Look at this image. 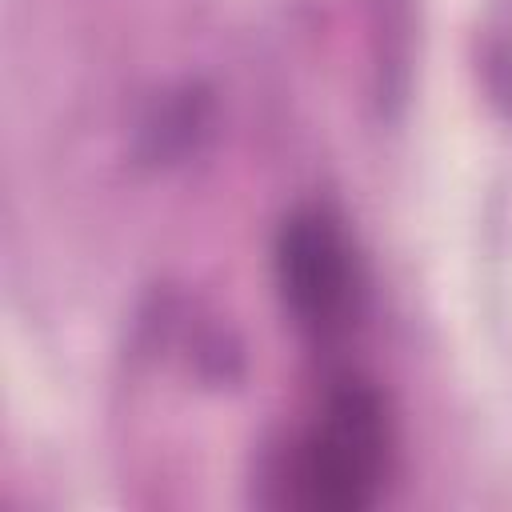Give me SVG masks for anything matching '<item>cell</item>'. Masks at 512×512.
<instances>
[{
	"mask_svg": "<svg viewBox=\"0 0 512 512\" xmlns=\"http://www.w3.org/2000/svg\"><path fill=\"white\" fill-rule=\"evenodd\" d=\"M388 448L392 432L380 396L364 380H344L292 456L296 500L320 512L368 508L384 484Z\"/></svg>",
	"mask_w": 512,
	"mask_h": 512,
	"instance_id": "cell-1",
	"label": "cell"
},
{
	"mask_svg": "<svg viewBox=\"0 0 512 512\" xmlns=\"http://www.w3.org/2000/svg\"><path fill=\"white\" fill-rule=\"evenodd\" d=\"M276 284L304 332L332 336L344 328L356 296V264L324 212L300 208L284 220L276 236Z\"/></svg>",
	"mask_w": 512,
	"mask_h": 512,
	"instance_id": "cell-2",
	"label": "cell"
},
{
	"mask_svg": "<svg viewBox=\"0 0 512 512\" xmlns=\"http://www.w3.org/2000/svg\"><path fill=\"white\" fill-rule=\"evenodd\" d=\"M216 136V96L200 80L172 84L148 100L132 128V156L144 168H180Z\"/></svg>",
	"mask_w": 512,
	"mask_h": 512,
	"instance_id": "cell-3",
	"label": "cell"
}]
</instances>
